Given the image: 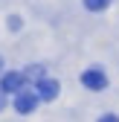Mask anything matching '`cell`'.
Here are the masks:
<instances>
[{
    "instance_id": "cell-1",
    "label": "cell",
    "mask_w": 119,
    "mask_h": 122,
    "mask_svg": "<svg viewBox=\"0 0 119 122\" xmlns=\"http://www.w3.org/2000/svg\"><path fill=\"white\" fill-rule=\"evenodd\" d=\"M38 105V93L35 90H20L18 96H15V108H18V113H32Z\"/></svg>"
},
{
    "instance_id": "cell-8",
    "label": "cell",
    "mask_w": 119,
    "mask_h": 122,
    "mask_svg": "<svg viewBox=\"0 0 119 122\" xmlns=\"http://www.w3.org/2000/svg\"><path fill=\"white\" fill-rule=\"evenodd\" d=\"M0 64H3V61H0Z\"/></svg>"
},
{
    "instance_id": "cell-6",
    "label": "cell",
    "mask_w": 119,
    "mask_h": 122,
    "mask_svg": "<svg viewBox=\"0 0 119 122\" xmlns=\"http://www.w3.org/2000/svg\"><path fill=\"white\" fill-rule=\"evenodd\" d=\"M84 6L90 9V12H99V9H105V6H108V0H84Z\"/></svg>"
},
{
    "instance_id": "cell-5",
    "label": "cell",
    "mask_w": 119,
    "mask_h": 122,
    "mask_svg": "<svg viewBox=\"0 0 119 122\" xmlns=\"http://www.w3.org/2000/svg\"><path fill=\"white\" fill-rule=\"evenodd\" d=\"M26 79H35V81L41 84V81H44V70H41V67H29V70H26Z\"/></svg>"
},
{
    "instance_id": "cell-7",
    "label": "cell",
    "mask_w": 119,
    "mask_h": 122,
    "mask_svg": "<svg viewBox=\"0 0 119 122\" xmlns=\"http://www.w3.org/2000/svg\"><path fill=\"white\" fill-rule=\"evenodd\" d=\"M99 122H119V119H116V116H113V113H108V116H102V119H99Z\"/></svg>"
},
{
    "instance_id": "cell-2",
    "label": "cell",
    "mask_w": 119,
    "mask_h": 122,
    "mask_svg": "<svg viewBox=\"0 0 119 122\" xmlns=\"http://www.w3.org/2000/svg\"><path fill=\"white\" fill-rule=\"evenodd\" d=\"M81 84L90 87V90H105L108 87V76L102 70H84L81 73Z\"/></svg>"
},
{
    "instance_id": "cell-3",
    "label": "cell",
    "mask_w": 119,
    "mask_h": 122,
    "mask_svg": "<svg viewBox=\"0 0 119 122\" xmlns=\"http://www.w3.org/2000/svg\"><path fill=\"white\" fill-rule=\"evenodd\" d=\"M23 79H26V76H20V73H6L3 79H0V87H3L6 93H12V90H15V93H20Z\"/></svg>"
},
{
    "instance_id": "cell-4",
    "label": "cell",
    "mask_w": 119,
    "mask_h": 122,
    "mask_svg": "<svg viewBox=\"0 0 119 122\" xmlns=\"http://www.w3.org/2000/svg\"><path fill=\"white\" fill-rule=\"evenodd\" d=\"M35 93H38V99H44V102L55 99V96H58V81H50V79H44V81L35 87Z\"/></svg>"
}]
</instances>
